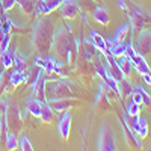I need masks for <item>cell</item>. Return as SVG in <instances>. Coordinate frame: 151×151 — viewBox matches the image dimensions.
<instances>
[{"mask_svg":"<svg viewBox=\"0 0 151 151\" xmlns=\"http://www.w3.org/2000/svg\"><path fill=\"white\" fill-rule=\"evenodd\" d=\"M64 0H38L36 3V11L38 14H42V15H48L50 12H53L55 9H58Z\"/></svg>","mask_w":151,"mask_h":151,"instance_id":"cell-9","label":"cell"},{"mask_svg":"<svg viewBox=\"0 0 151 151\" xmlns=\"http://www.w3.org/2000/svg\"><path fill=\"white\" fill-rule=\"evenodd\" d=\"M118 5H119V8H121V9L127 11V3H125L124 0H119V2H118Z\"/></svg>","mask_w":151,"mask_h":151,"instance_id":"cell-36","label":"cell"},{"mask_svg":"<svg viewBox=\"0 0 151 151\" xmlns=\"http://www.w3.org/2000/svg\"><path fill=\"white\" fill-rule=\"evenodd\" d=\"M47 86V92H48V100H56V98H70L71 89L70 85L60 82V80H52V82H45Z\"/></svg>","mask_w":151,"mask_h":151,"instance_id":"cell-4","label":"cell"},{"mask_svg":"<svg viewBox=\"0 0 151 151\" xmlns=\"http://www.w3.org/2000/svg\"><path fill=\"white\" fill-rule=\"evenodd\" d=\"M71 121H73V118H71V115L68 112H65L64 116H62L60 121H59V133H60V136L64 137V139H68V137H70Z\"/></svg>","mask_w":151,"mask_h":151,"instance_id":"cell-11","label":"cell"},{"mask_svg":"<svg viewBox=\"0 0 151 151\" xmlns=\"http://www.w3.org/2000/svg\"><path fill=\"white\" fill-rule=\"evenodd\" d=\"M15 45L14 44H9L8 50L3 53V55H0V64H2L6 70L9 67H12V62H14V56H15Z\"/></svg>","mask_w":151,"mask_h":151,"instance_id":"cell-14","label":"cell"},{"mask_svg":"<svg viewBox=\"0 0 151 151\" xmlns=\"http://www.w3.org/2000/svg\"><path fill=\"white\" fill-rule=\"evenodd\" d=\"M48 106L53 109V112H67L73 107V101L68 98H56V100H48Z\"/></svg>","mask_w":151,"mask_h":151,"instance_id":"cell-10","label":"cell"},{"mask_svg":"<svg viewBox=\"0 0 151 151\" xmlns=\"http://www.w3.org/2000/svg\"><path fill=\"white\" fill-rule=\"evenodd\" d=\"M91 41L94 42V45L97 47V50H100V52H101L103 55L107 53V41H106L100 33L91 30Z\"/></svg>","mask_w":151,"mask_h":151,"instance_id":"cell-17","label":"cell"},{"mask_svg":"<svg viewBox=\"0 0 151 151\" xmlns=\"http://www.w3.org/2000/svg\"><path fill=\"white\" fill-rule=\"evenodd\" d=\"M5 125L11 129V132L14 133H18L21 130V125H23V118H21V113H20V109L18 106L15 104H9L6 106V110H5Z\"/></svg>","mask_w":151,"mask_h":151,"instance_id":"cell-5","label":"cell"},{"mask_svg":"<svg viewBox=\"0 0 151 151\" xmlns=\"http://www.w3.org/2000/svg\"><path fill=\"white\" fill-rule=\"evenodd\" d=\"M133 47H134V52L141 56H147L148 53H151V32L148 30L141 32Z\"/></svg>","mask_w":151,"mask_h":151,"instance_id":"cell-7","label":"cell"},{"mask_svg":"<svg viewBox=\"0 0 151 151\" xmlns=\"http://www.w3.org/2000/svg\"><path fill=\"white\" fill-rule=\"evenodd\" d=\"M130 60H132V65H134L136 70L139 71L141 74H151V70H150V67H148V64H147V60H145L144 56L136 53L133 58H130Z\"/></svg>","mask_w":151,"mask_h":151,"instance_id":"cell-13","label":"cell"},{"mask_svg":"<svg viewBox=\"0 0 151 151\" xmlns=\"http://www.w3.org/2000/svg\"><path fill=\"white\" fill-rule=\"evenodd\" d=\"M139 112H141V106L137 103H134L130 98V101L127 104V113H125V115L127 116H136V115H139Z\"/></svg>","mask_w":151,"mask_h":151,"instance_id":"cell-29","label":"cell"},{"mask_svg":"<svg viewBox=\"0 0 151 151\" xmlns=\"http://www.w3.org/2000/svg\"><path fill=\"white\" fill-rule=\"evenodd\" d=\"M133 89H134V91H137V92L141 94L142 101H144V106H151V97H150V94H148L145 89H142L141 86H134Z\"/></svg>","mask_w":151,"mask_h":151,"instance_id":"cell-32","label":"cell"},{"mask_svg":"<svg viewBox=\"0 0 151 151\" xmlns=\"http://www.w3.org/2000/svg\"><path fill=\"white\" fill-rule=\"evenodd\" d=\"M18 145L21 147V150H23V151H32V150H33V147H32L30 141L27 139V136H23Z\"/></svg>","mask_w":151,"mask_h":151,"instance_id":"cell-33","label":"cell"},{"mask_svg":"<svg viewBox=\"0 0 151 151\" xmlns=\"http://www.w3.org/2000/svg\"><path fill=\"white\" fill-rule=\"evenodd\" d=\"M80 12V6L76 0H64L60 5V14L64 18H76Z\"/></svg>","mask_w":151,"mask_h":151,"instance_id":"cell-8","label":"cell"},{"mask_svg":"<svg viewBox=\"0 0 151 151\" xmlns=\"http://www.w3.org/2000/svg\"><path fill=\"white\" fill-rule=\"evenodd\" d=\"M5 18H6V17H5V11H3V8H2V5H0V20H2V21H3Z\"/></svg>","mask_w":151,"mask_h":151,"instance_id":"cell-37","label":"cell"},{"mask_svg":"<svg viewBox=\"0 0 151 151\" xmlns=\"http://www.w3.org/2000/svg\"><path fill=\"white\" fill-rule=\"evenodd\" d=\"M53 44H55L56 55L62 60V64H71V62L76 59V56H77L79 44L74 40V36L71 35V29L67 26V24L58 32V35L53 40Z\"/></svg>","mask_w":151,"mask_h":151,"instance_id":"cell-1","label":"cell"},{"mask_svg":"<svg viewBox=\"0 0 151 151\" xmlns=\"http://www.w3.org/2000/svg\"><path fill=\"white\" fill-rule=\"evenodd\" d=\"M82 47H83L82 52H83L85 58H86L88 60H92L94 56L97 55V47L94 45V42H92L91 40H86V41L82 42Z\"/></svg>","mask_w":151,"mask_h":151,"instance_id":"cell-20","label":"cell"},{"mask_svg":"<svg viewBox=\"0 0 151 151\" xmlns=\"http://www.w3.org/2000/svg\"><path fill=\"white\" fill-rule=\"evenodd\" d=\"M142 79L145 80V83H147V85H150V86H151V74H142Z\"/></svg>","mask_w":151,"mask_h":151,"instance_id":"cell-35","label":"cell"},{"mask_svg":"<svg viewBox=\"0 0 151 151\" xmlns=\"http://www.w3.org/2000/svg\"><path fill=\"white\" fill-rule=\"evenodd\" d=\"M15 3H17V0H0V5H2V8H3L5 12L11 11L12 8L15 6Z\"/></svg>","mask_w":151,"mask_h":151,"instance_id":"cell-34","label":"cell"},{"mask_svg":"<svg viewBox=\"0 0 151 151\" xmlns=\"http://www.w3.org/2000/svg\"><path fill=\"white\" fill-rule=\"evenodd\" d=\"M9 42H11V33H8V32L3 30L2 20H0V55H3L6 50H8Z\"/></svg>","mask_w":151,"mask_h":151,"instance_id":"cell-24","label":"cell"},{"mask_svg":"<svg viewBox=\"0 0 151 151\" xmlns=\"http://www.w3.org/2000/svg\"><path fill=\"white\" fill-rule=\"evenodd\" d=\"M41 104H42V101H40L38 98H30V100H27V103H26V109H27V112L30 113V115L40 116Z\"/></svg>","mask_w":151,"mask_h":151,"instance_id":"cell-21","label":"cell"},{"mask_svg":"<svg viewBox=\"0 0 151 151\" xmlns=\"http://www.w3.org/2000/svg\"><path fill=\"white\" fill-rule=\"evenodd\" d=\"M12 65H15V70L18 71H23L26 73L27 71V65H26V59L24 58H20V56H14V62H12Z\"/></svg>","mask_w":151,"mask_h":151,"instance_id":"cell-30","label":"cell"},{"mask_svg":"<svg viewBox=\"0 0 151 151\" xmlns=\"http://www.w3.org/2000/svg\"><path fill=\"white\" fill-rule=\"evenodd\" d=\"M122 130H124V136H125V141L132 148H141V142L136 139V136L133 134V132L130 130V125L127 124V118H124L122 121Z\"/></svg>","mask_w":151,"mask_h":151,"instance_id":"cell-12","label":"cell"},{"mask_svg":"<svg viewBox=\"0 0 151 151\" xmlns=\"http://www.w3.org/2000/svg\"><path fill=\"white\" fill-rule=\"evenodd\" d=\"M127 33H129V26L125 24V26L119 27V30L116 32L115 40H112V41H115V42H124V41H125V38H127Z\"/></svg>","mask_w":151,"mask_h":151,"instance_id":"cell-31","label":"cell"},{"mask_svg":"<svg viewBox=\"0 0 151 151\" xmlns=\"http://www.w3.org/2000/svg\"><path fill=\"white\" fill-rule=\"evenodd\" d=\"M136 134L139 137H147L148 136V124H147V119L144 116H139V124H137Z\"/></svg>","mask_w":151,"mask_h":151,"instance_id":"cell-28","label":"cell"},{"mask_svg":"<svg viewBox=\"0 0 151 151\" xmlns=\"http://www.w3.org/2000/svg\"><path fill=\"white\" fill-rule=\"evenodd\" d=\"M53 40H55L53 23L47 17L41 18L36 23V26L33 29V36H32L33 48L40 55H47L50 52V48H52V45H53Z\"/></svg>","mask_w":151,"mask_h":151,"instance_id":"cell-2","label":"cell"},{"mask_svg":"<svg viewBox=\"0 0 151 151\" xmlns=\"http://www.w3.org/2000/svg\"><path fill=\"white\" fill-rule=\"evenodd\" d=\"M94 18L100 23V24H103V26H106V24L110 23V15H109V12L103 8V6H97L94 8Z\"/></svg>","mask_w":151,"mask_h":151,"instance_id":"cell-18","label":"cell"},{"mask_svg":"<svg viewBox=\"0 0 151 151\" xmlns=\"http://www.w3.org/2000/svg\"><path fill=\"white\" fill-rule=\"evenodd\" d=\"M17 3H18L20 9H21L26 15H32L33 12L36 11L38 0H17Z\"/></svg>","mask_w":151,"mask_h":151,"instance_id":"cell-19","label":"cell"},{"mask_svg":"<svg viewBox=\"0 0 151 151\" xmlns=\"http://www.w3.org/2000/svg\"><path fill=\"white\" fill-rule=\"evenodd\" d=\"M116 62H118L121 71L124 73V76H129L130 71H132V60H130V58L121 56V58H116Z\"/></svg>","mask_w":151,"mask_h":151,"instance_id":"cell-25","label":"cell"},{"mask_svg":"<svg viewBox=\"0 0 151 151\" xmlns=\"http://www.w3.org/2000/svg\"><path fill=\"white\" fill-rule=\"evenodd\" d=\"M45 82H47V77L41 76L40 80H38L35 89H33V94H35V98H38L40 101H47V94H45Z\"/></svg>","mask_w":151,"mask_h":151,"instance_id":"cell-15","label":"cell"},{"mask_svg":"<svg viewBox=\"0 0 151 151\" xmlns=\"http://www.w3.org/2000/svg\"><path fill=\"white\" fill-rule=\"evenodd\" d=\"M133 92V88L130 85V82L127 79H122L119 82V97H124V98H130Z\"/></svg>","mask_w":151,"mask_h":151,"instance_id":"cell-26","label":"cell"},{"mask_svg":"<svg viewBox=\"0 0 151 151\" xmlns=\"http://www.w3.org/2000/svg\"><path fill=\"white\" fill-rule=\"evenodd\" d=\"M18 139H17V136H15V133L14 132H6V148L8 150H17L18 148Z\"/></svg>","mask_w":151,"mask_h":151,"instance_id":"cell-27","label":"cell"},{"mask_svg":"<svg viewBox=\"0 0 151 151\" xmlns=\"http://www.w3.org/2000/svg\"><path fill=\"white\" fill-rule=\"evenodd\" d=\"M26 82H27V71L23 73V71L15 70L12 74H9V83H11L12 88H17V86L26 83Z\"/></svg>","mask_w":151,"mask_h":151,"instance_id":"cell-16","label":"cell"},{"mask_svg":"<svg viewBox=\"0 0 151 151\" xmlns=\"http://www.w3.org/2000/svg\"><path fill=\"white\" fill-rule=\"evenodd\" d=\"M2 130H3V124L0 122V136H2Z\"/></svg>","mask_w":151,"mask_h":151,"instance_id":"cell-38","label":"cell"},{"mask_svg":"<svg viewBox=\"0 0 151 151\" xmlns=\"http://www.w3.org/2000/svg\"><path fill=\"white\" fill-rule=\"evenodd\" d=\"M94 2H97V3H101V2H103V0H94Z\"/></svg>","mask_w":151,"mask_h":151,"instance_id":"cell-39","label":"cell"},{"mask_svg":"<svg viewBox=\"0 0 151 151\" xmlns=\"http://www.w3.org/2000/svg\"><path fill=\"white\" fill-rule=\"evenodd\" d=\"M129 18H130V26H132V32H137V30H142L147 24L151 23V15L142 12L137 6H134L132 2L127 3V11Z\"/></svg>","mask_w":151,"mask_h":151,"instance_id":"cell-3","label":"cell"},{"mask_svg":"<svg viewBox=\"0 0 151 151\" xmlns=\"http://www.w3.org/2000/svg\"><path fill=\"white\" fill-rule=\"evenodd\" d=\"M95 106H97V107H100V109H103V110H107V109H110V103H109L107 91H106V88H104V86H103V89L100 91V94H98V97H97Z\"/></svg>","mask_w":151,"mask_h":151,"instance_id":"cell-22","label":"cell"},{"mask_svg":"<svg viewBox=\"0 0 151 151\" xmlns=\"http://www.w3.org/2000/svg\"><path fill=\"white\" fill-rule=\"evenodd\" d=\"M98 150H101V151H115L116 150L115 134H113V130L109 125H103L101 127L100 141H98Z\"/></svg>","mask_w":151,"mask_h":151,"instance_id":"cell-6","label":"cell"},{"mask_svg":"<svg viewBox=\"0 0 151 151\" xmlns=\"http://www.w3.org/2000/svg\"><path fill=\"white\" fill-rule=\"evenodd\" d=\"M40 118L42 119V122L45 124H50L53 121V109L48 106L47 101H42L41 104V113H40Z\"/></svg>","mask_w":151,"mask_h":151,"instance_id":"cell-23","label":"cell"}]
</instances>
